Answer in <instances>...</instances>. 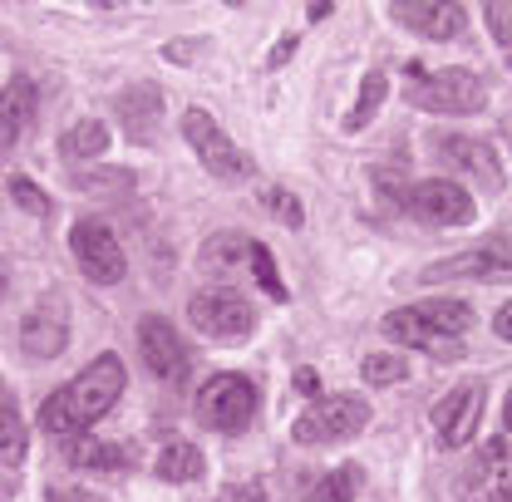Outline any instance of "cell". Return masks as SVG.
Instances as JSON below:
<instances>
[{"instance_id":"1","label":"cell","mask_w":512,"mask_h":502,"mask_svg":"<svg viewBox=\"0 0 512 502\" xmlns=\"http://www.w3.org/2000/svg\"><path fill=\"white\" fill-rule=\"evenodd\" d=\"M124 394V360L119 355H99L94 365H84L79 375L64 384L60 394H50L40 404V429L50 439H79L89 424H99Z\"/></svg>"},{"instance_id":"2","label":"cell","mask_w":512,"mask_h":502,"mask_svg":"<svg viewBox=\"0 0 512 502\" xmlns=\"http://www.w3.org/2000/svg\"><path fill=\"white\" fill-rule=\"evenodd\" d=\"M409 74V104L424 109V114H478L488 104V89L473 69H419V64H404Z\"/></svg>"},{"instance_id":"3","label":"cell","mask_w":512,"mask_h":502,"mask_svg":"<svg viewBox=\"0 0 512 502\" xmlns=\"http://www.w3.org/2000/svg\"><path fill=\"white\" fill-rule=\"evenodd\" d=\"M183 138L192 143V153L202 158V168H207L217 183H227V188L247 183L256 173V163L227 138V128L217 124L212 114H202V109H188V114H183Z\"/></svg>"},{"instance_id":"4","label":"cell","mask_w":512,"mask_h":502,"mask_svg":"<svg viewBox=\"0 0 512 502\" xmlns=\"http://www.w3.org/2000/svg\"><path fill=\"white\" fill-rule=\"evenodd\" d=\"M365 424H370V404L360 394H330V399H316L306 414H296L291 439L306 443V448H316V443H345V439H355Z\"/></svg>"},{"instance_id":"5","label":"cell","mask_w":512,"mask_h":502,"mask_svg":"<svg viewBox=\"0 0 512 502\" xmlns=\"http://www.w3.org/2000/svg\"><path fill=\"white\" fill-rule=\"evenodd\" d=\"M256 384L247 375H217L197 389V419L217 434H242L256 419Z\"/></svg>"},{"instance_id":"6","label":"cell","mask_w":512,"mask_h":502,"mask_svg":"<svg viewBox=\"0 0 512 502\" xmlns=\"http://www.w3.org/2000/svg\"><path fill=\"white\" fill-rule=\"evenodd\" d=\"M69 251H74L84 281H94V286H114V281L128 276L124 247H119V237H114L99 217H84V222L69 227Z\"/></svg>"},{"instance_id":"7","label":"cell","mask_w":512,"mask_h":502,"mask_svg":"<svg viewBox=\"0 0 512 502\" xmlns=\"http://www.w3.org/2000/svg\"><path fill=\"white\" fill-rule=\"evenodd\" d=\"M188 320L207 340H217V345H242L252 335L256 311L252 301L237 296V291H197L188 301Z\"/></svg>"},{"instance_id":"8","label":"cell","mask_w":512,"mask_h":502,"mask_svg":"<svg viewBox=\"0 0 512 502\" xmlns=\"http://www.w3.org/2000/svg\"><path fill=\"white\" fill-rule=\"evenodd\" d=\"M404 207H409L414 217L434 222V227H468V222L478 217V207H473V192L463 188V183H448V178L414 183V188L404 192Z\"/></svg>"},{"instance_id":"9","label":"cell","mask_w":512,"mask_h":502,"mask_svg":"<svg viewBox=\"0 0 512 502\" xmlns=\"http://www.w3.org/2000/svg\"><path fill=\"white\" fill-rule=\"evenodd\" d=\"M138 355H143V365H148V375L158 379H188V350H183V340H178V330L163 320V315H143L138 320Z\"/></svg>"},{"instance_id":"10","label":"cell","mask_w":512,"mask_h":502,"mask_svg":"<svg viewBox=\"0 0 512 502\" xmlns=\"http://www.w3.org/2000/svg\"><path fill=\"white\" fill-rule=\"evenodd\" d=\"M20 345H25V355H35V360H55L64 345H69V311H64V296H40L35 301V311L20 320Z\"/></svg>"},{"instance_id":"11","label":"cell","mask_w":512,"mask_h":502,"mask_svg":"<svg viewBox=\"0 0 512 502\" xmlns=\"http://www.w3.org/2000/svg\"><path fill=\"white\" fill-rule=\"evenodd\" d=\"M478 414H483V384H458L434 404V434L444 448H463L478 434Z\"/></svg>"},{"instance_id":"12","label":"cell","mask_w":512,"mask_h":502,"mask_svg":"<svg viewBox=\"0 0 512 502\" xmlns=\"http://www.w3.org/2000/svg\"><path fill=\"white\" fill-rule=\"evenodd\" d=\"M384 335L399 340V345H414V350H424L429 360H444V365L463 360V340H458V335H444V330H434L414 306H409V311L384 315Z\"/></svg>"},{"instance_id":"13","label":"cell","mask_w":512,"mask_h":502,"mask_svg":"<svg viewBox=\"0 0 512 502\" xmlns=\"http://www.w3.org/2000/svg\"><path fill=\"white\" fill-rule=\"evenodd\" d=\"M389 15L424 40H453L463 30V5H448V0H394Z\"/></svg>"},{"instance_id":"14","label":"cell","mask_w":512,"mask_h":502,"mask_svg":"<svg viewBox=\"0 0 512 502\" xmlns=\"http://www.w3.org/2000/svg\"><path fill=\"white\" fill-rule=\"evenodd\" d=\"M439 158H444L453 173H463V178H473L483 188H493V192L503 188V158L483 138H444L439 143Z\"/></svg>"},{"instance_id":"15","label":"cell","mask_w":512,"mask_h":502,"mask_svg":"<svg viewBox=\"0 0 512 502\" xmlns=\"http://www.w3.org/2000/svg\"><path fill=\"white\" fill-rule=\"evenodd\" d=\"M508 266H512V232H503V237H493V242H483V247L463 251V256H453V261L429 266L424 281H448V276H493V271H508Z\"/></svg>"},{"instance_id":"16","label":"cell","mask_w":512,"mask_h":502,"mask_svg":"<svg viewBox=\"0 0 512 502\" xmlns=\"http://www.w3.org/2000/svg\"><path fill=\"white\" fill-rule=\"evenodd\" d=\"M119 124L133 143H153L158 138V124H163V99L153 84H138V89H124L119 94Z\"/></svg>"},{"instance_id":"17","label":"cell","mask_w":512,"mask_h":502,"mask_svg":"<svg viewBox=\"0 0 512 502\" xmlns=\"http://www.w3.org/2000/svg\"><path fill=\"white\" fill-rule=\"evenodd\" d=\"M35 114H40L35 84H30V79H10V84L0 89V148H10L20 133H30Z\"/></svg>"},{"instance_id":"18","label":"cell","mask_w":512,"mask_h":502,"mask_svg":"<svg viewBox=\"0 0 512 502\" xmlns=\"http://www.w3.org/2000/svg\"><path fill=\"white\" fill-rule=\"evenodd\" d=\"M468 493H488V498H498V502H512V443L508 439L483 448V458H478V468L468 478Z\"/></svg>"},{"instance_id":"19","label":"cell","mask_w":512,"mask_h":502,"mask_svg":"<svg viewBox=\"0 0 512 502\" xmlns=\"http://www.w3.org/2000/svg\"><path fill=\"white\" fill-rule=\"evenodd\" d=\"M202 453L192 448V443H163L158 448V463H153V473L163 478V483H197L202 478Z\"/></svg>"},{"instance_id":"20","label":"cell","mask_w":512,"mask_h":502,"mask_svg":"<svg viewBox=\"0 0 512 502\" xmlns=\"http://www.w3.org/2000/svg\"><path fill=\"white\" fill-rule=\"evenodd\" d=\"M207 271H237L242 261H252V237L242 232H217L202 242V256H197Z\"/></svg>"},{"instance_id":"21","label":"cell","mask_w":512,"mask_h":502,"mask_svg":"<svg viewBox=\"0 0 512 502\" xmlns=\"http://www.w3.org/2000/svg\"><path fill=\"white\" fill-rule=\"evenodd\" d=\"M25 448H30V434H25L20 414L0 404V473H15L25 463Z\"/></svg>"},{"instance_id":"22","label":"cell","mask_w":512,"mask_h":502,"mask_svg":"<svg viewBox=\"0 0 512 502\" xmlns=\"http://www.w3.org/2000/svg\"><path fill=\"white\" fill-rule=\"evenodd\" d=\"M384 94H389V79H384L380 69H370V74L360 79V104H355V109L345 114V128H350V133H360V128H365L370 119H375V114H380Z\"/></svg>"},{"instance_id":"23","label":"cell","mask_w":512,"mask_h":502,"mask_svg":"<svg viewBox=\"0 0 512 502\" xmlns=\"http://www.w3.org/2000/svg\"><path fill=\"white\" fill-rule=\"evenodd\" d=\"M414 311L424 315L434 330H444V335H463V330H473V311H468L463 301H439V296H434V301H419Z\"/></svg>"},{"instance_id":"24","label":"cell","mask_w":512,"mask_h":502,"mask_svg":"<svg viewBox=\"0 0 512 502\" xmlns=\"http://www.w3.org/2000/svg\"><path fill=\"white\" fill-rule=\"evenodd\" d=\"M69 158H104V148H109V128L99 124V119H84V124H74L64 133L60 143Z\"/></svg>"},{"instance_id":"25","label":"cell","mask_w":512,"mask_h":502,"mask_svg":"<svg viewBox=\"0 0 512 502\" xmlns=\"http://www.w3.org/2000/svg\"><path fill=\"white\" fill-rule=\"evenodd\" d=\"M256 202L276 217V222H286V227H301L306 222V207H301V197L286 188V183H266V188L256 192Z\"/></svg>"},{"instance_id":"26","label":"cell","mask_w":512,"mask_h":502,"mask_svg":"<svg viewBox=\"0 0 512 502\" xmlns=\"http://www.w3.org/2000/svg\"><path fill=\"white\" fill-rule=\"evenodd\" d=\"M360 488H365V473L355 463H340L335 473H325L316 483V502H355Z\"/></svg>"},{"instance_id":"27","label":"cell","mask_w":512,"mask_h":502,"mask_svg":"<svg viewBox=\"0 0 512 502\" xmlns=\"http://www.w3.org/2000/svg\"><path fill=\"white\" fill-rule=\"evenodd\" d=\"M69 463L74 468H99V473H114V468H124V448H114V443H74V453H69Z\"/></svg>"},{"instance_id":"28","label":"cell","mask_w":512,"mask_h":502,"mask_svg":"<svg viewBox=\"0 0 512 502\" xmlns=\"http://www.w3.org/2000/svg\"><path fill=\"white\" fill-rule=\"evenodd\" d=\"M252 276H256V286H261L271 301H286V286H281L276 256H271V247H261V242H252Z\"/></svg>"},{"instance_id":"29","label":"cell","mask_w":512,"mask_h":502,"mask_svg":"<svg viewBox=\"0 0 512 502\" xmlns=\"http://www.w3.org/2000/svg\"><path fill=\"white\" fill-rule=\"evenodd\" d=\"M10 197H15V202H20V207H25L30 217H50V212H55V202H50L45 192L35 188V183H30L25 173H15V178H10Z\"/></svg>"},{"instance_id":"30","label":"cell","mask_w":512,"mask_h":502,"mask_svg":"<svg viewBox=\"0 0 512 502\" xmlns=\"http://www.w3.org/2000/svg\"><path fill=\"white\" fill-rule=\"evenodd\" d=\"M360 375L370 379V384H399V379L409 375V365H404L399 355H365Z\"/></svg>"},{"instance_id":"31","label":"cell","mask_w":512,"mask_h":502,"mask_svg":"<svg viewBox=\"0 0 512 502\" xmlns=\"http://www.w3.org/2000/svg\"><path fill=\"white\" fill-rule=\"evenodd\" d=\"M483 20H488V35H493L503 50H512V5L508 0H493V5L483 10Z\"/></svg>"},{"instance_id":"32","label":"cell","mask_w":512,"mask_h":502,"mask_svg":"<svg viewBox=\"0 0 512 502\" xmlns=\"http://www.w3.org/2000/svg\"><path fill=\"white\" fill-rule=\"evenodd\" d=\"M296 389H301V394H320V375L311 370V365H301V370H296Z\"/></svg>"},{"instance_id":"33","label":"cell","mask_w":512,"mask_h":502,"mask_svg":"<svg viewBox=\"0 0 512 502\" xmlns=\"http://www.w3.org/2000/svg\"><path fill=\"white\" fill-rule=\"evenodd\" d=\"M291 50H296V40L286 35V40H276V50H271V60H266V69H281V64L291 60Z\"/></svg>"},{"instance_id":"34","label":"cell","mask_w":512,"mask_h":502,"mask_svg":"<svg viewBox=\"0 0 512 502\" xmlns=\"http://www.w3.org/2000/svg\"><path fill=\"white\" fill-rule=\"evenodd\" d=\"M493 330H498V335H503V340L512 345V301H508V306H503L498 315H493Z\"/></svg>"},{"instance_id":"35","label":"cell","mask_w":512,"mask_h":502,"mask_svg":"<svg viewBox=\"0 0 512 502\" xmlns=\"http://www.w3.org/2000/svg\"><path fill=\"white\" fill-rule=\"evenodd\" d=\"M503 424L512 429V389H508V399H503Z\"/></svg>"},{"instance_id":"36","label":"cell","mask_w":512,"mask_h":502,"mask_svg":"<svg viewBox=\"0 0 512 502\" xmlns=\"http://www.w3.org/2000/svg\"><path fill=\"white\" fill-rule=\"evenodd\" d=\"M64 502H104V498H89V493H79V498H74V493H69Z\"/></svg>"},{"instance_id":"37","label":"cell","mask_w":512,"mask_h":502,"mask_svg":"<svg viewBox=\"0 0 512 502\" xmlns=\"http://www.w3.org/2000/svg\"><path fill=\"white\" fill-rule=\"evenodd\" d=\"M468 502H498V498H488V493H468Z\"/></svg>"},{"instance_id":"38","label":"cell","mask_w":512,"mask_h":502,"mask_svg":"<svg viewBox=\"0 0 512 502\" xmlns=\"http://www.w3.org/2000/svg\"><path fill=\"white\" fill-rule=\"evenodd\" d=\"M5 286H10V276H5V266H0V296H5Z\"/></svg>"}]
</instances>
